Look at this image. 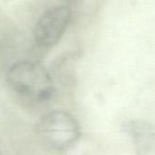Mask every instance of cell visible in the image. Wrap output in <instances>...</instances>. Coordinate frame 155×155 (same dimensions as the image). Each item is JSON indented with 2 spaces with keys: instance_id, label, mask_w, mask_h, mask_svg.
<instances>
[{
  "instance_id": "4",
  "label": "cell",
  "mask_w": 155,
  "mask_h": 155,
  "mask_svg": "<svg viewBox=\"0 0 155 155\" xmlns=\"http://www.w3.org/2000/svg\"><path fill=\"white\" fill-rule=\"evenodd\" d=\"M125 132L131 137L136 155H155V128L143 120L125 124Z\"/></svg>"
},
{
  "instance_id": "3",
  "label": "cell",
  "mask_w": 155,
  "mask_h": 155,
  "mask_svg": "<svg viewBox=\"0 0 155 155\" xmlns=\"http://www.w3.org/2000/svg\"><path fill=\"white\" fill-rule=\"evenodd\" d=\"M71 9L67 5H57L46 10L34 26V39L41 48L57 45L65 34L70 19Z\"/></svg>"
},
{
  "instance_id": "1",
  "label": "cell",
  "mask_w": 155,
  "mask_h": 155,
  "mask_svg": "<svg viewBox=\"0 0 155 155\" xmlns=\"http://www.w3.org/2000/svg\"><path fill=\"white\" fill-rule=\"evenodd\" d=\"M5 80L16 93L37 102L49 100L55 91L49 73L43 65L33 61L13 64L6 71Z\"/></svg>"
},
{
  "instance_id": "2",
  "label": "cell",
  "mask_w": 155,
  "mask_h": 155,
  "mask_svg": "<svg viewBox=\"0 0 155 155\" xmlns=\"http://www.w3.org/2000/svg\"><path fill=\"white\" fill-rule=\"evenodd\" d=\"M35 131L46 146L57 152L71 148L81 134L79 122L64 110H54L43 115L37 123Z\"/></svg>"
}]
</instances>
